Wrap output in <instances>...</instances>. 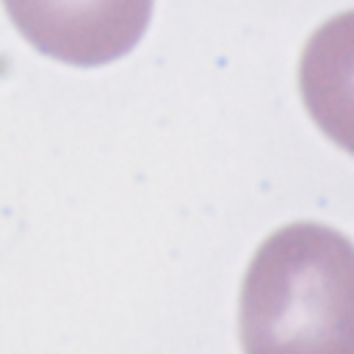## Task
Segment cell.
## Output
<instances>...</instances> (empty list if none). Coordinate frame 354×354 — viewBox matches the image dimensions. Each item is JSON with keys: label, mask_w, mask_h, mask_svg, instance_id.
<instances>
[{"label": "cell", "mask_w": 354, "mask_h": 354, "mask_svg": "<svg viewBox=\"0 0 354 354\" xmlns=\"http://www.w3.org/2000/svg\"><path fill=\"white\" fill-rule=\"evenodd\" d=\"M243 354H354V254L343 232L293 221L254 252L238 301Z\"/></svg>", "instance_id": "obj_1"}, {"label": "cell", "mask_w": 354, "mask_h": 354, "mask_svg": "<svg viewBox=\"0 0 354 354\" xmlns=\"http://www.w3.org/2000/svg\"><path fill=\"white\" fill-rule=\"evenodd\" d=\"M3 6L28 44L72 66L127 55L152 11V0H3Z\"/></svg>", "instance_id": "obj_2"}]
</instances>
